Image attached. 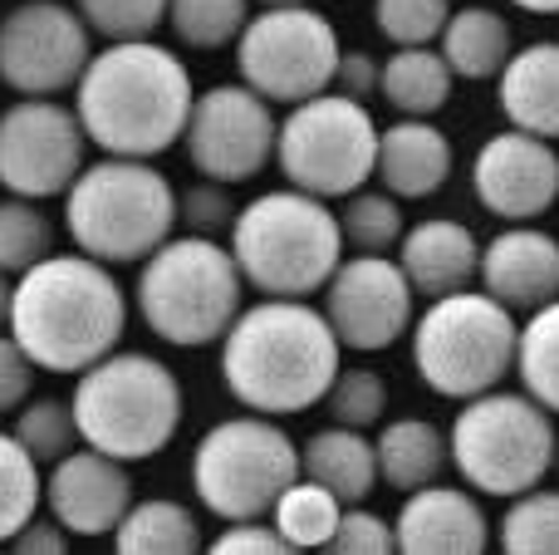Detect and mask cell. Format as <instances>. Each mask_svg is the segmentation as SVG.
I'll return each instance as SVG.
<instances>
[{"instance_id":"obj_1","label":"cell","mask_w":559,"mask_h":555,"mask_svg":"<svg viewBox=\"0 0 559 555\" xmlns=\"http://www.w3.org/2000/svg\"><path fill=\"white\" fill-rule=\"evenodd\" d=\"M192 69L153 39H108L74 79V118L108 157H157L182 143Z\"/></svg>"},{"instance_id":"obj_2","label":"cell","mask_w":559,"mask_h":555,"mask_svg":"<svg viewBox=\"0 0 559 555\" xmlns=\"http://www.w3.org/2000/svg\"><path fill=\"white\" fill-rule=\"evenodd\" d=\"M10 340L45 374H79L108 350H118L128 330V295L104 261L39 256L10 285Z\"/></svg>"},{"instance_id":"obj_3","label":"cell","mask_w":559,"mask_h":555,"mask_svg":"<svg viewBox=\"0 0 559 555\" xmlns=\"http://www.w3.org/2000/svg\"><path fill=\"white\" fill-rule=\"evenodd\" d=\"M338 374V340L324 310L305 300H271L236 310L222 334V379L241 409L289 418L324 399Z\"/></svg>"},{"instance_id":"obj_4","label":"cell","mask_w":559,"mask_h":555,"mask_svg":"<svg viewBox=\"0 0 559 555\" xmlns=\"http://www.w3.org/2000/svg\"><path fill=\"white\" fill-rule=\"evenodd\" d=\"M226 251L255 295L309 300L344 261V236L324 197L285 187V192H261L236 212Z\"/></svg>"},{"instance_id":"obj_5","label":"cell","mask_w":559,"mask_h":555,"mask_svg":"<svg viewBox=\"0 0 559 555\" xmlns=\"http://www.w3.org/2000/svg\"><path fill=\"white\" fill-rule=\"evenodd\" d=\"M84 448H98L118 462L157 458L182 428V383L163 359L138 350H108L88 369H79V389L69 399Z\"/></svg>"},{"instance_id":"obj_6","label":"cell","mask_w":559,"mask_h":555,"mask_svg":"<svg viewBox=\"0 0 559 555\" xmlns=\"http://www.w3.org/2000/svg\"><path fill=\"white\" fill-rule=\"evenodd\" d=\"M64 226L94 261L138 265L177 232V192L153 157H98L64 187Z\"/></svg>"},{"instance_id":"obj_7","label":"cell","mask_w":559,"mask_h":555,"mask_svg":"<svg viewBox=\"0 0 559 555\" xmlns=\"http://www.w3.org/2000/svg\"><path fill=\"white\" fill-rule=\"evenodd\" d=\"M138 265H143L138 271V310L163 344H177V350L216 344L241 310L246 281L231 251L212 236H167Z\"/></svg>"},{"instance_id":"obj_8","label":"cell","mask_w":559,"mask_h":555,"mask_svg":"<svg viewBox=\"0 0 559 555\" xmlns=\"http://www.w3.org/2000/svg\"><path fill=\"white\" fill-rule=\"evenodd\" d=\"M447 458L481 497H521L540 487L555 462V413L540 409L531 393H506L496 383L456 413Z\"/></svg>"},{"instance_id":"obj_9","label":"cell","mask_w":559,"mask_h":555,"mask_svg":"<svg viewBox=\"0 0 559 555\" xmlns=\"http://www.w3.org/2000/svg\"><path fill=\"white\" fill-rule=\"evenodd\" d=\"M515 315L486 291L437 295L413 330V369L442 399H476L515 364Z\"/></svg>"},{"instance_id":"obj_10","label":"cell","mask_w":559,"mask_h":555,"mask_svg":"<svg viewBox=\"0 0 559 555\" xmlns=\"http://www.w3.org/2000/svg\"><path fill=\"white\" fill-rule=\"evenodd\" d=\"M378 153V123L368 104L324 88L314 98L289 104L275 123V163L289 187L309 197H348L368 187Z\"/></svg>"},{"instance_id":"obj_11","label":"cell","mask_w":559,"mask_h":555,"mask_svg":"<svg viewBox=\"0 0 559 555\" xmlns=\"http://www.w3.org/2000/svg\"><path fill=\"white\" fill-rule=\"evenodd\" d=\"M299 477V448L285 428L265 413L222 418L206 428L192 452V487L197 501L216 521L265 517L271 501Z\"/></svg>"},{"instance_id":"obj_12","label":"cell","mask_w":559,"mask_h":555,"mask_svg":"<svg viewBox=\"0 0 559 555\" xmlns=\"http://www.w3.org/2000/svg\"><path fill=\"white\" fill-rule=\"evenodd\" d=\"M338 35L314 5H265L236 35V74L265 104H299L334 84Z\"/></svg>"},{"instance_id":"obj_13","label":"cell","mask_w":559,"mask_h":555,"mask_svg":"<svg viewBox=\"0 0 559 555\" xmlns=\"http://www.w3.org/2000/svg\"><path fill=\"white\" fill-rule=\"evenodd\" d=\"M88 25L64 0H25L0 20V84L20 98H59L84 74Z\"/></svg>"},{"instance_id":"obj_14","label":"cell","mask_w":559,"mask_h":555,"mask_svg":"<svg viewBox=\"0 0 559 555\" xmlns=\"http://www.w3.org/2000/svg\"><path fill=\"white\" fill-rule=\"evenodd\" d=\"M84 128L74 108L55 98H15L0 108V187L10 197L49 202L64 197V187L84 167Z\"/></svg>"},{"instance_id":"obj_15","label":"cell","mask_w":559,"mask_h":555,"mask_svg":"<svg viewBox=\"0 0 559 555\" xmlns=\"http://www.w3.org/2000/svg\"><path fill=\"white\" fill-rule=\"evenodd\" d=\"M182 138L197 173L222 187H236L261 177V167L275 157V114L255 88L216 84L192 98Z\"/></svg>"},{"instance_id":"obj_16","label":"cell","mask_w":559,"mask_h":555,"mask_svg":"<svg viewBox=\"0 0 559 555\" xmlns=\"http://www.w3.org/2000/svg\"><path fill=\"white\" fill-rule=\"evenodd\" d=\"M413 285L388 256H354L338 261L324 281V320L338 350L383 354L413 330Z\"/></svg>"},{"instance_id":"obj_17","label":"cell","mask_w":559,"mask_h":555,"mask_svg":"<svg viewBox=\"0 0 559 555\" xmlns=\"http://www.w3.org/2000/svg\"><path fill=\"white\" fill-rule=\"evenodd\" d=\"M472 192L501 222H535L559 202V153L521 128L491 133L472 157Z\"/></svg>"},{"instance_id":"obj_18","label":"cell","mask_w":559,"mask_h":555,"mask_svg":"<svg viewBox=\"0 0 559 555\" xmlns=\"http://www.w3.org/2000/svg\"><path fill=\"white\" fill-rule=\"evenodd\" d=\"M49 517L69 536H108L128 507H133V477L118 458L98 448H69L64 458L49 462V477L39 482Z\"/></svg>"},{"instance_id":"obj_19","label":"cell","mask_w":559,"mask_h":555,"mask_svg":"<svg viewBox=\"0 0 559 555\" xmlns=\"http://www.w3.org/2000/svg\"><path fill=\"white\" fill-rule=\"evenodd\" d=\"M491 546V521L462 487H427L407 492L403 511L393 521V551L403 555H481Z\"/></svg>"},{"instance_id":"obj_20","label":"cell","mask_w":559,"mask_h":555,"mask_svg":"<svg viewBox=\"0 0 559 555\" xmlns=\"http://www.w3.org/2000/svg\"><path fill=\"white\" fill-rule=\"evenodd\" d=\"M476 281L506 310H535V305L559 295V241L550 232L511 222V232H496L481 246Z\"/></svg>"},{"instance_id":"obj_21","label":"cell","mask_w":559,"mask_h":555,"mask_svg":"<svg viewBox=\"0 0 559 555\" xmlns=\"http://www.w3.org/2000/svg\"><path fill=\"white\" fill-rule=\"evenodd\" d=\"M397 271L407 275L413 295L437 300V295L466 291L476 281V256L481 241L472 236V226L456 222V216H427L417 226H403L397 236Z\"/></svg>"},{"instance_id":"obj_22","label":"cell","mask_w":559,"mask_h":555,"mask_svg":"<svg viewBox=\"0 0 559 555\" xmlns=\"http://www.w3.org/2000/svg\"><path fill=\"white\" fill-rule=\"evenodd\" d=\"M373 173L383 192H393L397 202L437 197L452 177V138L432 118H397L393 128L378 133Z\"/></svg>"},{"instance_id":"obj_23","label":"cell","mask_w":559,"mask_h":555,"mask_svg":"<svg viewBox=\"0 0 559 555\" xmlns=\"http://www.w3.org/2000/svg\"><path fill=\"white\" fill-rule=\"evenodd\" d=\"M501 114L511 128L535 133L545 143L559 138V39H535L525 49H511L501 74Z\"/></svg>"},{"instance_id":"obj_24","label":"cell","mask_w":559,"mask_h":555,"mask_svg":"<svg viewBox=\"0 0 559 555\" xmlns=\"http://www.w3.org/2000/svg\"><path fill=\"white\" fill-rule=\"evenodd\" d=\"M299 477L319 482L324 492H334L338 507L368 501V492L378 487V458L373 442L364 438V428H319L314 438L299 448Z\"/></svg>"},{"instance_id":"obj_25","label":"cell","mask_w":559,"mask_h":555,"mask_svg":"<svg viewBox=\"0 0 559 555\" xmlns=\"http://www.w3.org/2000/svg\"><path fill=\"white\" fill-rule=\"evenodd\" d=\"M515 39L506 15H496L491 5H462L447 15L442 35H437V55L447 59L456 79H496L511 59Z\"/></svg>"},{"instance_id":"obj_26","label":"cell","mask_w":559,"mask_h":555,"mask_svg":"<svg viewBox=\"0 0 559 555\" xmlns=\"http://www.w3.org/2000/svg\"><path fill=\"white\" fill-rule=\"evenodd\" d=\"M373 458H378V477L388 482L393 492H417L427 482H442L447 472V433L427 418H397L378 433L373 442Z\"/></svg>"},{"instance_id":"obj_27","label":"cell","mask_w":559,"mask_h":555,"mask_svg":"<svg viewBox=\"0 0 559 555\" xmlns=\"http://www.w3.org/2000/svg\"><path fill=\"white\" fill-rule=\"evenodd\" d=\"M452 84L456 74L432 45H403L388 55V64H378V94L403 118H432L437 108H447Z\"/></svg>"},{"instance_id":"obj_28","label":"cell","mask_w":559,"mask_h":555,"mask_svg":"<svg viewBox=\"0 0 559 555\" xmlns=\"http://www.w3.org/2000/svg\"><path fill=\"white\" fill-rule=\"evenodd\" d=\"M108 536H114L118 555H192L206 546L197 517L182 501H167V497L133 501Z\"/></svg>"},{"instance_id":"obj_29","label":"cell","mask_w":559,"mask_h":555,"mask_svg":"<svg viewBox=\"0 0 559 555\" xmlns=\"http://www.w3.org/2000/svg\"><path fill=\"white\" fill-rule=\"evenodd\" d=\"M515 374L521 389L531 393L540 409L559 413V295L535 305L531 320L515 330Z\"/></svg>"},{"instance_id":"obj_30","label":"cell","mask_w":559,"mask_h":555,"mask_svg":"<svg viewBox=\"0 0 559 555\" xmlns=\"http://www.w3.org/2000/svg\"><path fill=\"white\" fill-rule=\"evenodd\" d=\"M271 527L289 541V551H324L329 531L338 521V497L324 492L319 482L295 477L285 492L271 501Z\"/></svg>"},{"instance_id":"obj_31","label":"cell","mask_w":559,"mask_h":555,"mask_svg":"<svg viewBox=\"0 0 559 555\" xmlns=\"http://www.w3.org/2000/svg\"><path fill=\"white\" fill-rule=\"evenodd\" d=\"M403 202H397L393 192H368V187H358V192L344 197V212H338V236H344V246H354L358 256H388L397 246V236H403Z\"/></svg>"},{"instance_id":"obj_32","label":"cell","mask_w":559,"mask_h":555,"mask_svg":"<svg viewBox=\"0 0 559 555\" xmlns=\"http://www.w3.org/2000/svg\"><path fill=\"white\" fill-rule=\"evenodd\" d=\"M246 20H251V0H167V25L187 49L236 45Z\"/></svg>"},{"instance_id":"obj_33","label":"cell","mask_w":559,"mask_h":555,"mask_svg":"<svg viewBox=\"0 0 559 555\" xmlns=\"http://www.w3.org/2000/svg\"><path fill=\"white\" fill-rule=\"evenodd\" d=\"M515 507L501 521L506 555H559V492L531 487L511 497Z\"/></svg>"},{"instance_id":"obj_34","label":"cell","mask_w":559,"mask_h":555,"mask_svg":"<svg viewBox=\"0 0 559 555\" xmlns=\"http://www.w3.org/2000/svg\"><path fill=\"white\" fill-rule=\"evenodd\" d=\"M39 511V462L15 442V433H0V546Z\"/></svg>"},{"instance_id":"obj_35","label":"cell","mask_w":559,"mask_h":555,"mask_svg":"<svg viewBox=\"0 0 559 555\" xmlns=\"http://www.w3.org/2000/svg\"><path fill=\"white\" fill-rule=\"evenodd\" d=\"M49 241H55V226L29 197H0V271L20 275L39 256H49Z\"/></svg>"},{"instance_id":"obj_36","label":"cell","mask_w":559,"mask_h":555,"mask_svg":"<svg viewBox=\"0 0 559 555\" xmlns=\"http://www.w3.org/2000/svg\"><path fill=\"white\" fill-rule=\"evenodd\" d=\"M15 413H20V418H15V428H10V433H15V442L39 462V468H49V462L64 458V452L79 442V428H74L69 403H59V399H25Z\"/></svg>"},{"instance_id":"obj_37","label":"cell","mask_w":559,"mask_h":555,"mask_svg":"<svg viewBox=\"0 0 559 555\" xmlns=\"http://www.w3.org/2000/svg\"><path fill=\"white\" fill-rule=\"evenodd\" d=\"M319 403H329V418L344 428H373L388 413V379L378 369H338Z\"/></svg>"},{"instance_id":"obj_38","label":"cell","mask_w":559,"mask_h":555,"mask_svg":"<svg viewBox=\"0 0 559 555\" xmlns=\"http://www.w3.org/2000/svg\"><path fill=\"white\" fill-rule=\"evenodd\" d=\"M74 10L104 39H147L167 20V0H74Z\"/></svg>"},{"instance_id":"obj_39","label":"cell","mask_w":559,"mask_h":555,"mask_svg":"<svg viewBox=\"0 0 559 555\" xmlns=\"http://www.w3.org/2000/svg\"><path fill=\"white\" fill-rule=\"evenodd\" d=\"M452 0H373V25L383 29V39H393V49L403 45H437Z\"/></svg>"},{"instance_id":"obj_40","label":"cell","mask_w":559,"mask_h":555,"mask_svg":"<svg viewBox=\"0 0 559 555\" xmlns=\"http://www.w3.org/2000/svg\"><path fill=\"white\" fill-rule=\"evenodd\" d=\"M236 212H241V206H236L231 192H226L222 182H212V177H202L197 187H187V192L177 197V222H182L187 232H197V236L231 232Z\"/></svg>"},{"instance_id":"obj_41","label":"cell","mask_w":559,"mask_h":555,"mask_svg":"<svg viewBox=\"0 0 559 555\" xmlns=\"http://www.w3.org/2000/svg\"><path fill=\"white\" fill-rule=\"evenodd\" d=\"M324 551H334V555H393V527H388L378 511H364L354 501L348 511H338Z\"/></svg>"},{"instance_id":"obj_42","label":"cell","mask_w":559,"mask_h":555,"mask_svg":"<svg viewBox=\"0 0 559 555\" xmlns=\"http://www.w3.org/2000/svg\"><path fill=\"white\" fill-rule=\"evenodd\" d=\"M202 551H212V555H289V541L280 536L271 521L246 517V521H226L222 536Z\"/></svg>"},{"instance_id":"obj_43","label":"cell","mask_w":559,"mask_h":555,"mask_svg":"<svg viewBox=\"0 0 559 555\" xmlns=\"http://www.w3.org/2000/svg\"><path fill=\"white\" fill-rule=\"evenodd\" d=\"M35 389V364L10 334H0V413H15Z\"/></svg>"},{"instance_id":"obj_44","label":"cell","mask_w":559,"mask_h":555,"mask_svg":"<svg viewBox=\"0 0 559 555\" xmlns=\"http://www.w3.org/2000/svg\"><path fill=\"white\" fill-rule=\"evenodd\" d=\"M334 88L358 104L378 94V59L364 55V49H338V64H334Z\"/></svg>"},{"instance_id":"obj_45","label":"cell","mask_w":559,"mask_h":555,"mask_svg":"<svg viewBox=\"0 0 559 555\" xmlns=\"http://www.w3.org/2000/svg\"><path fill=\"white\" fill-rule=\"evenodd\" d=\"M5 546H10V551H15V555H64V551H69V531H64V527H59V521H55V517H49V521L29 517V521H25V527H20V531H15V536H10V541H5Z\"/></svg>"},{"instance_id":"obj_46","label":"cell","mask_w":559,"mask_h":555,"mask_svg":"<svg viewBox=\"0 0 559 555\" xmlns=\"http://www.w3.org/2000/svg\"><path fill=\"white\" fill-rule=\"evenodd\" d=\"M511 5L531 10V15H559V0H511Z\"/></svg>"},{"instance_id":"obj_47","label":"cell","mask_w":559,"mask_h":555,"mask_svg":"<svg viewBox=\"0 0 559 555\" xmlns=\"http://www.w3.org/2000/svg\"><path fill=\"white\" fill-rule=\"evenodd\" d=\"M5 315H10V281H5V271H0V330H5Z\"/></svg>"},{"instance_id":"obj_48","label":"cell","mask_w":559,"mask_h":555,"mask_svg":"<svg viewBox=\"0 0 559 555\" xmlns=\"http://www.w3.org/2000/svg\"><path fill=\"white\" fill-rule=\"evenodd\" d=\"M261 5H309V0H261Z\"/></svg>"},{"instance_id":"obj_49","label":"cell","mask_w":559,"mask_h":555,"mask_svg":"<svg viewBox=\"0 0 559 555\" xmlns=\"http://www.w3.org/2000/svg\"><path fill=\"white\" fill-rule=\"evenodd\" d=\"M550 472H559V438H555V462H550Z\"/></svg>"}]
</instances>
